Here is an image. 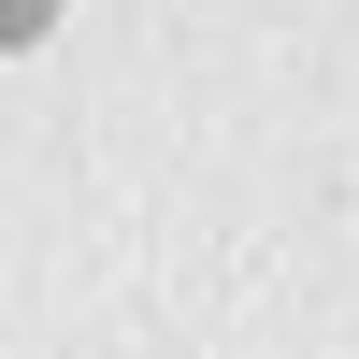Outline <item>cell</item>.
Here are the masks:
<instances>
[{
  "label": "cell",
  "mask_w": 359,
  "mask_h": 359,
  "mask_svg": "<svg viewBox=\"0 0 359 359\" xmlns=\"http://www.w3.org/2000/svg\"><path fill=\"white\" fill-rule=\"evenodd\" d=\"M43 15L57 0H0V43H43Z\"/></svg>",
  "instance_id": "cell-1"
}]
</instances>
